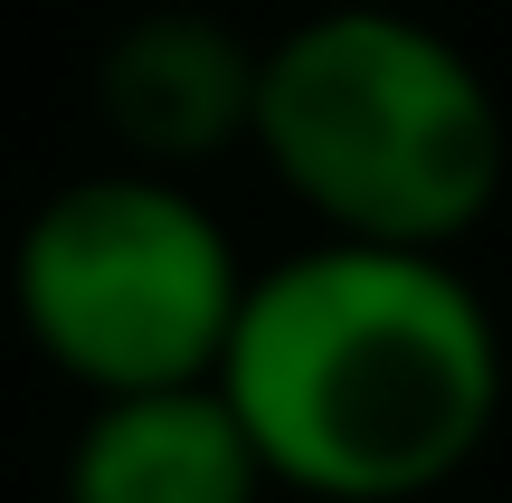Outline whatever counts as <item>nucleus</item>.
I'll list each match as a JSON object with an SVG mask.
<instances>
[{"label":"nucleus","mask_w":512,"mask_h":503,"mask_svg":"<svg viewBox=\"0 0 512 503\" xmlns=\"http://www.w3.org/2000/svg\"><path fill=\"white\" fill-rule=\"evenodd\" d=\"M219 390L285 503H427L503 418V323L456 257L313 238L247 276Z\"/></svg>","instance_id":"nucleus-1"},{"label":"nucleus","mask_w":512,"mask_h":503,"mask_svg":"<svg viewBox=\"0 0 512 503\" xmlns=\"http://www.w3.org/2000/svg\"><path fill=\"white\" fill-rule=\"evenodd\" d=\"M256 67H266V48H247L228 19L143 10L95 57V114L133 171L190 181L200 162L256 143Z\"/></svg>","instance_id":"nucleus-4"},{"label":"nucleus","mask_w":512,"mask_h":503,"mask_svg":"<svg viewBox=\"0 0 512 503\" xmlns=\"http://www.w3.org/2000/svg\"><path fill=\"white\" fill-rule=\"evenodd\" d=\"M256 266L190 181L105 162L48 190L10 247V314L57 380L95 399L219 380Z\"/></svg>","instance_id":"nucleus-3"},{"label":"nucleus","mask_w":512,"mask_h":503,"mask_svg":"<svg viewBox=\"0 0 512 503\" xmlns=\"http://www.w3.org/2000/svg\"><path fill=\"white\" fill-rule=\"evenodd\" d=\"M247 152L323 238L408 257H456L512 171L494 76L389 0H342L266 38Z\"/></svg>","instance_id":"nucleus-2"},{"label":"nucleus","mask_w":512,"mask_h":503,"mask_svg":"<svg viewBox=\"0 0 512 503\" xmlns=\"http://www.w3.org/2000/svg\"><path fill=\"white\" fill-rule=\"evenodd\" d=\"M67 503H285L219 380L95 399L57 466Z\"/></svg>","instance_id":"nucleus-5"}]
</instances>
